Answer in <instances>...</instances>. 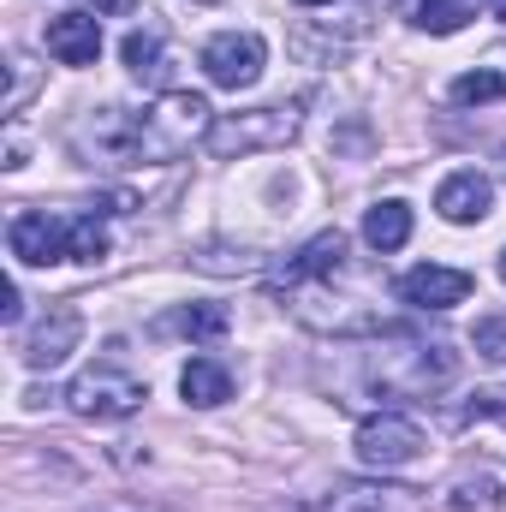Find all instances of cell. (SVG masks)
<instances>
[{
  "label": "cell",
  "instance_id": "1",
  "mask_svg": "<svg viewBox=\"0 0 506 512\" xmlns=\"http://www.w3.org/2000/svg\"><path fill=\"white\" fill-rule=\"evenodd\" d=\"M304 108H310V96H280V102H262V108L221 114L203 137V149L215 161H245V155H262V149H286L304 131Z\"/></svg>",
  "mask_w": 506,
  "mask_h": 512
},
{
  "label": "cell",
  "instance_id": "2",
  "mask_svg": "<svg viewBox=\"0 0 506 512\" xmlns=\"http://www.w3.org/2000/svg\"><path fill=\"white\" fill-rule=\"evenodd\" d=\"M346 274L334 280H286L280 286V304L316 328V334H334V340H358V334H381V310L370 292H334Z\"/></svg>",
  "mask_w": 506,
  "mask_h": 512
},
{
  "label": "cell",
  "instance_id": "3",
  "mask_svg": "<svg viewBox=\"0 0 506 512\" xmlns=\"http://www.w3.org/2000/svg\"><path fill=\"white\" fill-rule=\"evenodd\" d=\"M221 114L209 108V96H197V90H167V96H155L143 114H137V137H143V161H179L191 143H203L209 126H215Z\"/></svg>",
  "mask_w": 506,
  "mask_h": 512
},
{
  "label": "cell",
  "instance_id": "4",
  "mask_svg": "<svg viewBox=\"0 0 506 512\" xmlns=\"http://www.w3.org/2000/svg\"><path fill=\"white\" fill-rule=\"evenodd\" d=\"M376 387L381 393H399V399H423V393H441L459 376V352L447 340H393L387 352H376Z\"/></svg>",
  "mask_w": 506,
  "mask_h": 512
},
{
  "label": "cell",
  "instance_id": "5",
  "mask_svg": "<svg viewBox=\"0 0 506 512\" xmlns=\"http://www.w3.org/2000/svg\"><path fill=\"white\" fill-rule=\"evenodd\" d=\"M143 399H149V382L131 376L126 364H90L66 387V405L78 417H96V423H120L131 411H143Z\"/></svg>",
  "mask_w": 506,
  "mask_h": 512
},
{
  "label": "cell",
  "instance_id": "6",
  "mask_svg": "<svg viewBox=\"0 0 506 512\" xmlns=\"http://www.w3.org/2000/svg\"><path fill=\"white\" fill-rule=\"evenodd\" d=\"M352 447H358V459H364L370 471L387 477V471L417 465V459H423V447H429V435H423V423H417V417H405V411H376V417H364V423H358Z\"/></svg>",
  "mask_w": 506,
  "mask_h": 512
},
{
  "label": "cell",
  "instance_id": "7",
  "mask_svg": "<svg viewBox=\"0 0 506 512\" xmlns=\"http://www.w3.org/2000/svg\"><path fill=\"white\" fill-rule=\"evenodd\" d=\"M72 143H78V155L96 167H126V161H143V137H137V114L126 108H90L78 131H72Z\"/></svg>",
  "mask_w": 506,
  "mask_h": 512
},
{
  "label": "cell",
  "instance_id": "8",
  "mask_svg": "<svg viewBox=\"0 0 506 512\" xmlns=\"http://www.w3.org/2000/svg\"><path fill=\"white\" fill-rule=\"evenodd\" d=\"M262 66H268V42L256 30H221V36L203 42V72L221 90H251L262 78Z\"/></svg>",
  "mask_w": 506,
  "mask_h": 512
},
{
  "label": "cell",
  "instance_id": "9",
  "mask_svg": "<svg viewBox=\"0 0 506 512\" xmlns=\"http://www.w3.org/2000/svg\"><path fill=\"white\" fill-rule=\"evenodd\" d=\"M6 251L18 256V262H30V268L66 262V256H72V215H54V209H24V215H12Z\"/></svg>",
  "mask_w": 506,
  "mask_h": 512
},
{
  "label": "cell",
  "instance_id": "10",
  "mask_svg": "<svg viewBox=\"0 0 506 512\" xmlns=\"http://www.w3.org/2000/svg\"><path fill=\"white\" fill-rule=\"evenodd\" d=\"M471 274L465 268H447V262H417L411 274H399V298L411 310H459L471 298Z\"/></svg>",
  "mask_w": 506,
  "mask_h": 512
},
{
  "label": "cell",
  "instance_id": "11",
  "mask_svg": "<svg viewBox=\"0 0 506 512\" xmlns=\"http://www.w3.org/2000/svg\"><path fill=\"white\" fill-rule=\"evenodd\" d=\"M78 340H84V316H78L72 304H60V310H48V316L18 340V358H24L30 370H54V364H66V358L78 352Z\"/></svg>",
  "mask_w": 506,
  "mask_h": 512
},
{
  "label": "cell",
  "instance_id": "12",
  "mask_svg": "<svg viewBox=\"0 0 506 512\" xmlns=\"http://www.w3.org/2000/svg\"><path fill=\"white\" fill-rule=\"evenodd\" d=\"M489 209H495V185H489V173H477V167L447 173L441 191H435V215L453 221V227H477V221H489Z\"/></svg>",
  "mask_w": 506,
  "mask_h": 512
},
{
  "label": "cell",
  "instance_id": "13",
  "mask_svg": "<svg viewBox=\"0 0 506 512\" xmlns=\"http://www.w3.org/2000/svg\"><path fill=\"white\" fill-rule=\"evenodd\" d=\"M42 42H48V54L60 66H96V54H102V18L96 12H60V18H48Z\"/></svg>",
  "mask_w": 506,
  "mask_h": 512
},
{
  "label": "cell",
  "instance_id": "14",
  "mask_svg": "<svg viewBox=\"0 0 506 512\" xmlns=\"http://www.w3.org/2000/svg\"><path fill=\"white\" fill-rule=\"evenodd\" d=\"M352 239L340 233V227H328V233H316L304 251H292L286 256V268H280V286L286 280H334V274H346L352 268Z\"/></svg>",
  "mask_w": 506,
  "mask_h": 512
},
{
  "label": "cell",
  "instance_id": "15",
  "mask_svg": "<svg viewBox=\"0 0 506 512\" xmlns=\"http://www.w3.org/2000/svg\"><path fill=\"white\" fill-rule=\"evenodd\" d=\"M322 512H423V495L399 483H340Z\"/></svg>",
  "mask_w": 506,
  "mask_h": 512
},
{
  "label": "cell",
  "instance_id": "16",
  "mask_svg": "<svg viewBox=\"0 0 506 512\" xmlns=\"http://www.w3.org/2000/svg\"><path fill=\"white\" fill-rule=\"evenodd\" d=\"M179 393H185V405L215 411V405L233 399V370H227L221 358H191V364L179 370Z\"/></svg>",
  "mask_w": 506,
  "mask_h": 512
},
{
  "label": "cell",
  "instance_id": "17",
  "mask_svg": "<svg viewBox=\"0 0 506 512\" xmlns=\"http://www.w3.org/2000/svg\"><path fill=\"white\" fill-rule=\"evenodd\" d=\"M405 239H411V203L381 197L376 209L364 215V245L376 256H393V251H405Z\"/></svg>",
  "mask_w": 506,
  "mask_h": 512
},
{
  "label": "cell",
  "instance_id": "18",
  "mask_svg": "<svg viewBox=\"0 0 506 512\" xmlns=\"http://www.w3.org/2000/svg\"><path fill=\"white\" fill-rule=\"evenodd\" d=\"M447 102H453V108H489V102H506V66L459 72V78L447 84Z\"/></svg>",
  "mask_w": 506,
  "mask_h": 512
},
{
  "label": "cell",
  "instance_id": "19",
  "mask_svg": "<svg viewBox=\"0 0 506 512\" xmlns=\"http://www.w3.org/2000/svg\"><path fill=\"white\" fill-rule=\"evenodd\" d=\"M506 495H501V477L495 471H471L447 489V512H501Z\"/></svg>",
  "mask_w": 506,
  "mask_h": 512
},
{
  "label": "cell",
  "instance_id": "20",
  "mask_svg": "<svg viewBox=\"0 0 506 512\" xmlns=\"http://www.w3.org/2000/svg\"><path fill=\"white\" fill-rule=\"evenodd\" d=\"M477 6H483V0H417L411 24L429 30V36H453V30H465V24L477 18Z\"/></svg>",
  "mask_w": 506,
  "mask_h": 512
},
{
  "label": "cell",
  "instance_id": "21",
  "mask_svg": "<svg viewBox=\"0 0 506 512\" xmlns=\"http://www.w3.org/2000/svg\"><path fill=\"white\" fill-rule=\"evenodd\" d=\"M120 54H126L131 78H161V54H167V42H161V30H131L126 42H120Z\"/></svg>",
  "mask_w": 506,
  "mask_h": 512
},
{
  "label": "cell",
  "instance_id": "22",
  "mask_svg": "<svg viewBox=\"0 0 506 512\" xmlns=\"http://www.w3.org/2000/svg\"><path fill=\"white\" fill-rule=\"evenodd\" d=\"M114 251V233L102 215H72V262H102Z\"/></svg>",
  "mask_w": 506,
  "mask_h": 512
},
{
  "label": "cell",
  "instance_id": "23",
  "mask_svg": "<svg viewBox=\"0 0 506 512\" xmlns=\"http://www.w3.org/2000/svg\"><path fill=\"white\" fill-rule=\"evenodd\" d=\"M173 328L191 334V340H215V334H227V310L221 304H191V310L173 316Z\"/></svg>",
  "mask_w": 506,
  "mask_h": 512
},
{
  "label": "cell",
  "instance_id": "24",
  "mask_svg": "<svg viewBox=\"0 0 506 512\" xmlns=\"http://www.w3.org/2000/svg\"><path fill=\"white\" fill-rule=\"evenodd\" d=\"M477 352L495 358V364L506 358V316H483V322H477Z\"/></svg>",
  "mask_w": 506,
  "mask_h": 512
},
{
  "label": "cell",
  "instance_id": "25",
  "mask_svg": "<svg viewBox=\"0 0 506 512\" xmlns=\"http://www.w3.org/2000/svg\"><path fill=\"white\" fill-rule=\"evenodd\" d=\"M6 72H12V90H6V114H18V108H24V96H30V60H24V54H6Z\"/></svg>",
  "mask_w": 506,
  "mask_h": 512
},
{
  "label": "cell",
  "instance_id": "26",
  "mask_svg": "<svg viewBox=\"0 0 506 512\" xmlns=\"http://www.w3.org/2000/svg\"><path fill=\"white\" fill-rule=\"evenodd\" d=\"M471 417H501L506 423V393H477L471 399Z\"/></svg>",
  "mask_w": 506,
  "mask_h": 512
},
{
  "label": "cell",
  "instance_id": "27",
  "mask_svg": "<svg viewBox=\"0 0 506 512\" xmlns=\"http://www.w3.org/2000/svg\"><path fill=\"white\" fill-rule=\"evenodd\" d=\"M0 316H6V322L24 316V292H18V280H6V304H0Z\"/></svg>",
  "mask_w": 506,
  "mask_h": 512
},
{
  "label": "cell",
  "instance_id": "28",
  "mask_svg": "<svg viewBox=\"0 0 506 512\" xmlns=\"http://www.w3.org/2000/svg\"><path fill=\"white\" fill-rule=\"evenodd\" d=\"M96 6V18H126V12H137V0H90Z\"/></svg>",
  "mask_w": 506,
  "mask_h": 512
},
{
  "label": "cell",
  "instance_id": "29",
  "mask_svg": "<svg viewBox=\"0 0 506 512\" xmlns=\"http://www.w3.org/2000/svg\"><path fill=\"white\" fill-rule=\"evenodd\" d=\"M489 12H495V18L506 24V0H489Z\"/></svg>",
  "mask_w": 506,
  "mask_h": 512
},
{
  "label": "cell",
  "instance_id": "30",
  "mask_svg": "<svg viewBox=\"0 0 506 512\" xmlns=\"http://www.w3.org/2000/svg\"><path fill=\"white\" fill-rule=\"evenodd\" d=\"M298 6H334V0H298Z\"/></svg>",
  "mask_w": 506,
  "mask_h": 512
},
{
  "label": "cell",
  "instance_id": "31",
  "mask_svg": "<svg viewBox=\"0 0 506 512\" xmlns=\"http://www.w3.org/2000/svg\"><path fill=\"white\" fill-rule=\"evenodd\" d=\"M501 179H506V143H501Z\"/></svg>",
  "mask_w": 506,
  "mask_h": 512
},
{
  "label": "cell",
  "instance_id": "32",
  "mask_svg": "<svg viewBox=\"0 0 506 512\" xmlns=\"http://www.w3.org/2000/svg\"><path fill=\"white\" fill-rule=\"evenodd\" d=\"M191 6H221V0H191Z\"/></svg>",
  "mask_w": 506,
  "mask_h": 512
},
{
  "label": "cell",
  "instance_id": "33",
  "mask_svg": "<svg viewBox=\"0 0 506 512\" xmlns=\"http://www.w3.org/2000/svg\"><path fill=\"white\" fill-rule=\"evenodd\" d=\"M501 280H506V251H501Z\"/></svg>",
  "mask_w": 506,
  "mask_h": 512
}]
</instances>
